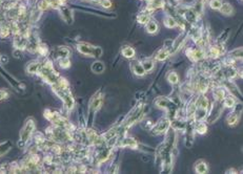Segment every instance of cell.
<instances>
[{"label": "cell", "mask_w": 243, "mask_h": 174, "mask_svg": "<svg viewBox=\"0 0 243 174\" xmlns=\"http://www.w3.org/2000/svg\"><path fill=\"white\" fill-rule=\"evenodd\" d=\"M186 55L187 57L193 61H200L202 59L205 58V52L202 48H191V49L186 50Z\"/></svg>", "instance_id": "9c48e42d"}, {"label": "cell", "mask_w": 243, "mask_h": 174, "mask_svg": "<svg viewBox=\"0 0 243 174\" xmlns=\"http://www.w3.org/2000/svg\"><path fill=\"white\" fill-rule=\"evenodd\" d=\"M144 108H145V106L143 104L137 105V106L132 110V112L130 113L129 117L124 121L122 126L125 128H129L130 126H133L134 124H136L137 122H139L140 120L142 119V117L144 116Z\"/></svg>", "instance_id": "7a4b0ae2"}, {"label": "cell", "mask_w": 243, "mask_h": 174, "mask_svg": "<svg viewBox=\"0 0 243 174\" xmlns=\"http://www.w3.org/2000/svg\"><path fill=\"white\" fill-rule=\"evenodd\" d=\"M105 69V66H104V64L100 62V61H96V62H94L92 64V70L94 71L95 73H102Z\"/></svg>", "instance_id": "ac0fdd59"}, {"label": "cell", "mask_w": 243, "mask_h": 174, "mask_svg": "<svg viewBox=\"0 0 243 174\" xmlns=\"http://www.w3.org/2000/svg\"><path fill=\"white\" fill-rule=\"evenodd\" d=\"M239 110H242V105H238L237 109L234 112H231V113L227 116L226 117V123L229 126H235L237 125L238 121H239Z\"/></svg>", "instance_id": "30bf717a"}, {"label": "cell", "mask_w": 243, "mask_h": 174, "mask_svg": "<svg viewBox=\"0 0 243 174\" xmlns=\"http://www.w3.org/2000/svg\"><path fill=\"white\" fill-rule=\"evenodd\" d=\"M44 117H47L50 122H52L55 125H57L58 127L66 128L68 126V123L64 117H61L59 113H57V112H55V111L48 110L47 109V110L44 111Z\"/></svg>", "instance_id": "5b68a950"}, {"label": "cell", "mask_w": 243, "mask_h": 174, "mask_svg": "<svg viewBox=\"0 0 243 174\" xmlns=\"http://www.w3.org/2000/svg\"><path fill=\"white\" fill-rule=\"evenodd\" d=\"M121 53H122V56H123L124 58L132 59V58L135 57V49L133 47H130V46H125V47L122 48Z\"/></svg>", "instance_id": "d6986e66"}, {"label": "cell", "mask_w": 243, "mask_h": 174, "mask_svg": "<svg viewBox=\"0 0 243 174\" xmlns=\"http://www.w3.org/2000/svg\"><path fill=\"white\" fill-rule=\"evenodd\" d=\"M209 6H211L212 9H214V10H219L222 6V1L221 0H212V1L209 2Z\"/></svg>", "instance_id": "8d00e7d4"}, {"label": "cell", "mask_w": 243, "mask_h": 174, "mask_svg": "<svg viewBox=\"0 0 243 174\" xmlns=\"http://www.w3.org/2000/svg\"><path fill=\"white\" fill-rule=\"evenodd\" d=\"M102 103H103V96L101 94V93L99 91L98 93H96L95 96L92 98L91 102H89V109L93 113H95L97 110L101 108Z\"/></svg>", "instance_id": "ba28073f"}, {"label": "cell", "mask_w": 243, "mask_h": 174, "mask_svg": "<svg viewBox=\"0 0 243 174\" xmlns=\"http://www.w3.org/2000/svg\"><path fill=\"white\" fill-rule=\"evenodd\" d=\"M208 166L203 160H200L196 163V165H195V172L196 173L204 174V173H208Z\"/></svg>", "instance_id": "5bb4252c"}, {"label": "cell", "mask_w": 243, "mask_h": 174, "mask_svg": "<svg viewBox=\"0 0 243 174\" xmlns=\"http://www.w3.org/2000/svg\"><path fill=\"white\" fill-rule=\"evenodd\" d=\"M77 50L84 56H88V57H95V58L101 57L102 53H103V50H102L101 47L94 46V45L89 44V43H84V42L79 43L77 45Z\"/></svg>", "instance_id": "3957f363"}, {"label": "cell", "mask_w": 243, "mask_h": 174, "mask_svg": "<svg viewBox=\"0 0 243 174\" xmlns=\"http://www.w3.org/2000/svg\"><path fill=\"white\" fill-rule=\"evenodd\" d=\"M132 69H133V73L138 77H143L145 75L144 68H143L142 64L140 63L139 61H134V62L132 63Z\"/></svg>", "instance_id": "4fadbf2b"}, {"label": "cell", "mask_w": 243, "mask_h": 174, "mask_svg": "<svg viewBox=\"0 0 243 174\" xmlns=\"http://www.w3.org/2000/svg\"><path fill=\"white\" fill-rule=\"evenodd\" d=\"M138 21L140 22V23L144 24V23H147L148 22V16L145 14H142V15H139L138 16Z\"/></svg>", "instance_id": "74e56055"}, {"label": "cell", "mask_w": 243, "mask_h": 174, "mask_svg": "<svg viewBox=\"0 0 243 174\" xmlns=\"http://www.w3.org/2000/svg\"><path fill=\"white\" fill-rule=\"evenodd\" d=\"M164 24L166 27H168V29H173V27L176 26L177 23H176L175 19H173V17L167 16V17H165V19H164Z\"/></svg>", "instance_id": "d6a6232c"}, {"label": "cell", "mask_w": 243, "mask_h": 174, "mask_svg": "<svg viewBox=\"0 0 243 174\" xmlns=\"http://www.w3.org/2000/svg\"><path fill=\"white\" fill-rule=\"evenodd\" d=\"M224 53V48L222 46H213L209 49V56L213 58H218Z\"/></svg>", "instance_id": "e0dca14e"}, {"label": "cell", "mask_w": 243, "mask_h": 174, "mask_svg": "<svg viewBox=\"0 0 243 174\" xmlns=\"http://www.w3.org/2000/svg\"><path fill=\"white\" fill-rule=\"evenodd\" d=\"M171 52L168 49H162L160 50V52H158V53L156 55V59H157L158 61H164L165 59L168 58V56H170Z\"/></svg>", "instance_id": "d4e9b609"}, {"label": "cell", "mask_w": 243, "mask_h": 174, "mask_svg": "<svg viewBox=\"0 0 243 174\" xmlns=\"http://www.w3.org/2000/svg\"><path fill=\"white\" fill-rule=\"evenodd\" d=\"M59 65L62 68H68L71 66V62L68 60V58H60L59 60Z\"/></svg>", "instance_id": "e575fe53"}, {"label": "cell", "mask_w": 243, "mask_h": 174, "mask_svg": "<svg viewBox=\"0 0 243 174\" xmlns=\"http://www.w3.org/2000/svg\"><path fill=\"white\" fill-rule=\"evenodd\" d=\"M100 4L103 7H106V9H109V7H111L112 6V2L109 1V0H102V1L100 2Z\"/></svg>", "instance_id": "f35d334b"}, {"label": "cell", "mask_w": 243, "mask_h": 174, "mask_svg": "<svg viewBox=\"0 0 243 174\" xmlns=\"http://www.w3.org/2000/svg\"><path fill=\"white\" fill-rule=\"evenodd\" d=\"M208 88V81L206 80V78L204 77H201L199 79V81L197 82V90L199 91L200 93H204Z\"/></svg>", "instance_id": "9a60e30c"}, {"label": "cell", "mask_w": 243, "mask_h": 174, "mask_svg": "<svg viewBox=\"0 0 243 174\" xmlns=\"http://www.w3.org/2000/svg\"><path fill=\"white\" fill-rule=\"evenodd\" d=\"M222 111H223V103H221V101H217L216 104H214L211 114L208 117V122L212 124L215 121H217L218 117H220V114L222 113Z\"/></svg>", "instance_id": "52a82bcc"}, {"label": "cell", "mask_w": 243, "mask_h": 174, "mask_svg": "<svg viewBox=\"0 0 243 174\" xmlns=\"http://www.w3.org/2000/svg\"><path fill=\"white\" fill-rule=\"evenodd\" d=\"M223 85L225 86V88L229 89V91L232 93L233 97H237V98L241 99V97H242L241 91H240L239 89H238V87L235 85V84L233 83L232 81H225V82L223 83Z\"/></svg>", "instance_id": "8fae6325"}, {"label": "cell", "mask_w": 243, "mask_h": 174, "mask_svg": "<svg viewBox=\"0 0 243 174\" xmlns=\"http://www.w3.org/2000/svg\"><path fill=\"white\" fill-rule=\"evenodd\" d=\"M184 16H185L186 20L190 21V22H195L196 19H197V14L193 11V10H188V11H186Z\"/></svg>", "instance_id": "f546056e"}, {"label": "cell", "mask_w": 243, "mask_h": 174, "mask_svg": "<svg viewBox=\"0 0 243 174\" xmlns=\"http://www.w3.org/2000/svg\"><path fill=\"white\" fill-rule=\"evenodd\" d=\"M170 125H171V121L168 120V117H161L157 124L154 126V128H153L152 133L155 135L165 133L168 130V128H170Z\"/></svg>", "instance_id": "8992f818"}, {"label": "cell", "mask_w": 243, "mask_h": 174, "mask_svg": "<svg viewBox=\"0 0 243 174\" xmlns=\"http://www.w3.org/2000/svg\"><path fill=\"white\" fill-rule=\"evenodd\" d=\"M213 93L216 101H222L225 97V91H224L223 88H215Z\"/></svg>", "instance_id": "cb8c5ba5"}, {"label": "cell", "mask_w": 243, "mask_h": 174, "mask_svg": "<svg viewBox=\"0 0 243 174\" xmlns=\"http://www.w3.org/2000/svg\"><path fill=\"white\" fill-rule=\"evenodd\" d=\"M167 81L170 82L171 84L175 85V84H177L178 82H179V76L175 73V71H172V73H168V76H167Z\"/></svg>", "instance_id": "4dcf8cb0"}, {"label": "cell", "mask_w": 243, "mask_h": 174, "mask_svg": "<svg viewBox=\"0 0 243 174\" xmlns=\"http://www.w3.org/2000/svg\"><path fill=\"white\" fill-rule=\"evenodd\" d=\"M70 53H71L70 49L66 47H59L57 49V52H56V55L59 58H68Z\"/></svg>", "instance_id": "484cf974"}, {"label": "cell", "mask_w": 243, "mask_h": 174, "mask_svg": "<svg viewBox=\"0 0 243 174\" xmlns=\"http://www.w3.org/2000/svg\"><path fill=\"white\" fill-rule=\"evenodd\" d=\"M62 17L68 23H72V22H73V15H72V12L68 9H66V7H64L62 11Z\"/></svg>", "instance_id": "83f0119b"}, {"label": "cell", "mask_w": 243, "mask_h": 174, "mask_svg": "<svg viewBox=\"0 0 243 174\" xmlns=\"http://www.w3.org/2000/svg\"><path fill=\"white\" fill-rule=\"evenodd\" d=\"M11 148H12V143L10 140L0 143V156H2V155H4L6 153L9 152Z\"/></svg>", "instance_id": "ffe728a7"}, {"label": "cell", "mask_w": 243, "mask_h": 174, "mask_svg": "<svg viewBox=\"0 0 243 174\" xmlns=\"http://www.w3.org/2000/svg\"><path fill=\"white\" fill-rule=\"evenodd\" d=\"M6 96H7V93H6V91H4V90H0V100L6 98Z\"/></svg>", "instance_id": "ab89813d"}, {"label": "cell", "mask_w": 243, "mask_h": 174, "mask_svg": "<svg viewBox=\"0 0 243 174\" xmlns=\"http://www.w3.org/2000/svg\"><path fill=\"white\" fill-rule=\"evenodd\" d=\"M146 30H147L148 33H150V34H155V33H157V30H158V24L156 23L155 21L147 22Z\"/></svg>", "instance_id": "f1b7e54d"}, {"label": "cell", "mask_w": 243, "mask_h": 174, "mask_svg": "<svg viewBox=\"0 0 243 174\" xmlns=\"http://www.w3.org/2000/svg\"><path fill=\"white\" fill-rule=\"evenodd\" d=\"M40 66H41V65L39 64V62L29 63V65L27 66V71L29 73H37L38 71H39Z\"/></svg>", "instance_id": "7402d4cb"}, {"label": "cell", "mask_w": 243, "mask_h": 174, "mask_svg": "<svg viewBox=\"0 0 243 174\" xmlns=\"http://www.w3.org/2000/svg\"><path fill=\"white\" fill-rule=\"evenodd\" d=\"M223 106L227 107V108H232V107L235 106V104H236V101H235V98L233 96H229V97H226V98H224L223 100Z\"/></svg>", "instance_id": "4316f807"}, {"label": "cell", "mask_w": 243, "mask_h": 174, "mask_svg": "<svg viewBox=\"0 0 243 174\" xmlns=\"http://www.w3.org/2000/svg\"><path fill=\"white\" fill-rule=\"evenodd\" d=\"M119 146L120 147H129V148H132V149H138L139 144H138L137 140H134L133 137H126V139H123L120 140Z\"/></svg>", "instance_id": "7c38bea8"}, {"label": "cell", "mask_w": 243, "mask_h": 174, "mask_svg": "<svg viewBox=\"0 0 243 174\" xmlns=\"http://www.w3.org/2000/svg\"><path fill=\"white\" fill-rule=\"evenodd\" d=\"M220 10H221L222 14H224V15H231L233 13V6L229 3H222Z\"/></svg>", "instance_id": "1f68e13d"}, {"label": "cell", "mask_w": 243, "mask_h": 174, "mask_svg": "<svg viewBox=\"0 0 243 174\" xmlns=\"http://www.w3.org/2000/svg\"><path fill=\"white\" fill-rule=\"evenodd\" d=\"M194 130H195L196 132H198L199 134H204V133H206V131H208V126H206L205 123L198 122L195 125V127H194Z\"/></svg>", "instance_id": "44dd1931"}, {"label": "cell", "mask_w": 243, "mask_h": 174, "mask_svg": "<svg viewBox=\"0 0 243 174\" xmlns=\"http://www.w3.org/2000/svg\"><path fill=\"white\" fill-rule=\"evenodd\" d=\"M155 104L157 105V107H159V108H163V109H165V110H167L168 114H170L171 117L174 116V114L176 113V111H177V106H176V104L174 103L172 100H170L167 98L160 97V98H158L155 101Z\"/></svg>", "instance_id": "277c9868"}, {"label": "cell", "mask_w": 243, "mask_h": 174, "mask_svg": "<svg viewBox=\"0 0 243 174\" xmlns=\"http://www.w3.org/2000/svg\"><path fill=\"white\" fill-rule=\"evenodd\" d=\"M34 130H35V121L32 117H30V119H27V121H25L24 126L22 127L21 131H20L19 143H18L20 148H23L24 146L27 145V143L29 142V140L31 139Z\"/></svg>", "instance_id": "6da1fadb"}, {"label": "cell", "mask_w": 243, "mask_h": 174, "mask_svg": "<svg viewBox=\"0 0 243 174\" xmlns=\"http://www.w3.org/2000/svg\"><path fill=\"white\" fill-rule=\"evenodd\" d=\"M219 73H221L222 79H233L237 76V71L235 68L233 67H226L223 71H218Z\"/></svg>", "instance_id": "2e32d148"}, {"label": "cell", "mask_w": 243, "mask_h": 174, "mask_svg": "<svg viewBox=\"0 0 243 174\" xmlns=\"http://www.w3.org/2000/svg\"><path fill=\"white\" fill-rule=\"evenodd\" d=\"M232 58H240L242 59V47H237L235 49H233L231 53H229Z\"/></svg>", "instance_id": "836d02e7"}, {"label": "cell", "mask_w": 243, "mask_h": 174, "mask_svg": "<svg viewBox=\"0 0 243 174\" xmlns=\"http://www.w3.org/2000/svg\"><path fill=\"white\" fill-rule=\"evenodd\" d=\"M172 126L174 129H177V130H181L183 128H185V123L180 122V121H174L172 123Z\"/></svg>", "instance_id": "d590c367"}, {"label": "cell", "mask_w": 243, "mask_h": 174, "mask_svg": "<svg viewBox=\"0 0 243 174\" xmlns=\"http://www.w3.org/2000/svg\"><path fill=\"white\" fill-rule=\"evenodd\" d=\"M143 68H144L145 73H148V71L153 70L155 67V64H154V61L150 60V59H146V60H144L143 62L141 63Z\"/></svg>", "instance_id": "603a6c76"}]
</instances>
